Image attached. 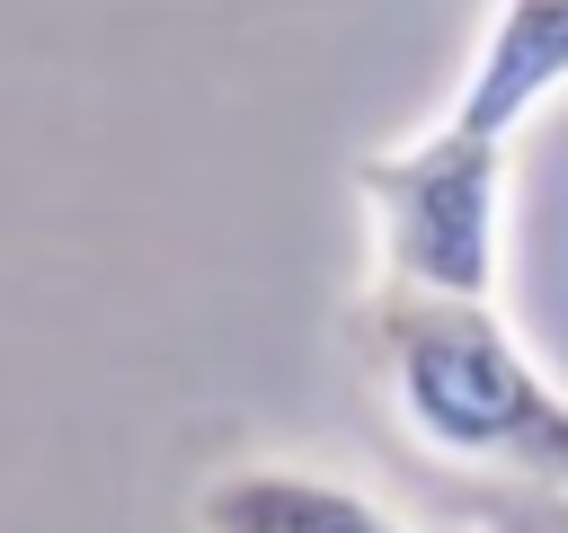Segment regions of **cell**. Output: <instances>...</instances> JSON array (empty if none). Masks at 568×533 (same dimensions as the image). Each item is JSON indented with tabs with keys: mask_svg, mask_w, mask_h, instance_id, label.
Returning a JSON list of instances; mask_svg holds the SVG:
<instances>
[{
	"mask_svg": "<svg viewBox=\"0 0 568 533\" xmlns=\"http://www.w3.org/2000/svg\"><path fill=\"white\" fill-rule=\"evenodd\" d=\"M346 329L373 391L435 462L488 480H568V382H550L497 293H417L373 275Z\"/></svg>",
	"mask_w": 568,
	"mask_h": 533,
	"instance_id": "cell-1",
	"label": "cell"
},
{
	"mask_svg": "<svg viewBox=\"0 0 568 533\" xmlns=\"http://www.w3.org/2000/svg\"><path fill=\"white\" fill-rule=\"evenodd\" d=\"M506 178L515 151L453 133L444 115L408 142L355 160V204L373 231V275L417 293H497L506 275Z\"/></svg>",
	"mask_w": 568,
	"mask_h": 533,
	"instance_id": "cell-2",
	"label": "cell"
},
{
	"mask_svg": "<svg viewBox=\"0 0 568 533\" xmlns=\"http://www.w3.org/2000/svg\"><path fill=\"white\" fill-rule=\"evenodd\" d=\"M186 533H426L373 489L293 462V453H231L186 489Z\"/></svg>",
	"mask_w": 568,
	"mask_h": 533,
	"instance_id": "cell-3",
	"label": "cell"
},
{
	"mask_svg": "<svg viewBox=\"0 0 568 533\" xmlns=\"http://www.w3.org/2000/svg\"><path fill=\"white\" fill-rule=\"evenodd\" d=\"M550 98H568V0H497L479 44H470V71H462L444 124L470 133V142L515 151L524 124Z\"/></svg>",
	"mask_w": 568,
	"mask_h": 533,
	"instance_id": "cell-4",
	"label": "cell"
},
{
	"mask_svg": "<svg viewBox=\"0 0 568 533\" xmlns=\"http://www.w3.org/2000/svg\"><path fill=\"white\" fill-rule=\"evenodd\" d=\"M479 533H568V480H506L479 497Z\"/></svg>",
	"mask_w": 568,
	"mask_h": 533,
	"instance_id": "cell-5",
	"label": "cell"
}]
</instances>
